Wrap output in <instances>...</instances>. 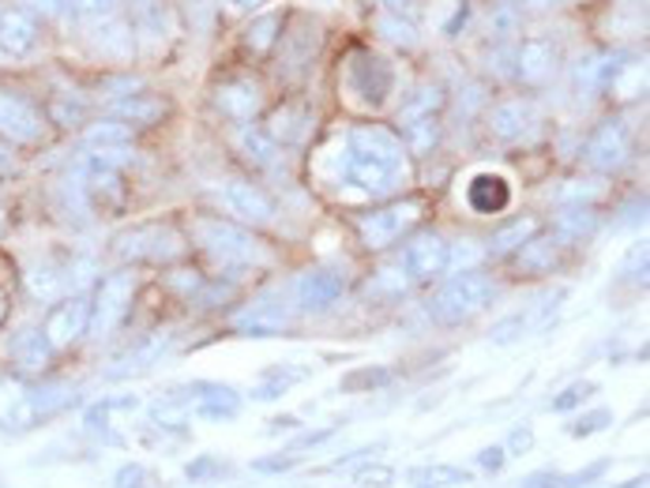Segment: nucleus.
Segmentation results:
<instances>
[{"mask_svg":"<svg viewBox=\"0 0 650 488\" xmlns=\"http://www.w3.org/2000/svg\"><path fill=\"white\" fill-rule=\"evenodd\" d=\"M203 387V398H200V414L207 417V421H226V417L238 414L241 398L230 391V387H214V384H200Z\"/></svg>","mask_w":650,"mask_h":488,"instance_id":"obj_29","label":"nucleus"},{"mask_svg":"<svg viewBox=\"0 0 650 488\" xmlns=\"http://www.w3.org/2000/svg\"><path fill=\"white\" fill-rule=\"evenodd\" d=\"M402 143L410 155L426 158L429 151H437L440 143V125L437 117H418V121H402Z\"/></svg>","mask_w":650,"mask_h":488,"instance_id":"obj_27","label":"nucleus"},{"mask_svg":"<svg viewBox=\"0 0 650 488\" xmlns=\"http://www.w3.org/2000/svg\"><path fill=\"white\" fill-rule=\"evenodd\" d=\"M46 132V117L31 98L0 87V139L12 143H38Z\"/></svg>","mask_w":650,"mask_h":488,"instance_id":"obj_7","label":"nucleus"},{"mask_svg":"<svg viewBox=\"0 0 650 488\" xmlns=\"http://www.w3.org/2000/svg\"><path fill=\"white\" fill-rule=\"evenodd\" d=\"M49 357V342L42 331H23L16 335L12 342V361L23 368V372H34V368H42Z\"/></svg>","mask_w":650,"mask_h":488,"instance_id":"obj_28","label":"nucleus"},{"mask_svg":"<svg viewBox=\"0 0 650 488\" xmlns=\"http://www.w3.org/2000/svg\"><path fill=\"white\" fill-rule=\"evenodd\" d=\"M214 106H219L222 117L244 125V121H252V117L260 113L263 91H260V83H252V79H230V83L214 87Z\"/></svg>","mask_w":650,"mask_h":488,"instance_id":"obj_13","label":"nucleus"},{"mask_svg":"<svg viewBox=\"0 0 650 488\" xmlns=\"http://www.w3.org/2000/svg\"><path fill=\"white\" fill-rule=\"evenodd\" d=\"M154 421L162 428H173V432H181L184 428V402L181 398H166V402L154 406Z\"/></svg>","mask_w":650,"mask_h":488,"instance_id":"obj_41","label":"nucleus"},{"mask_svg":"<svg viewBox=\"0 0 650 488\" xmlns=\"http://www.w3.org/2000/svg\"><path fill=\"white\" fill-rule=\"evenodd\" d=\"M293 466V458H263V462H256V470H290Z\"/></svg>","mask_w":650,"mask_h":488,"instance_id":"obj_51","label":"nucleus"},{"mask_svg":"<svg viewBox=\"0 0 650 488\" xmlns=\"http://www.w3.org/2000/svg\"><path fill=\"white\" fill-rule=\"evenodd\" d=\"M481 466H486V470H492V474H497L500 466H504V451H500V447H492V451H481Z\"/></svg>","mask_w":650,"mask_h":488,"instance_id":"obj_50","label":"nucleus"},{"mask_svg":"<svg viewBox=\"0 0 650 488\" xmlns=\"http://www.w3.org/2000/svg\"><path fill=\"white\" fill-rule=\"evenodd\" d=\"M293 380H301V372H286V376H279V372H271L268 380H263V387L256 391V398H279L286 387H290Z\"/></svg>","mask_w":650,"mask_h":488,"instance_id":"obj_43","label":"nucleus"},{"mask_svg":"<svg viewBox=\"0 0 650 488\" xmlns=\"http://www.w3.org/2000/svg\"><path fill=\"white\" fill-rule=\"evenodd\" d=\"M534 233H538V222H534V218H519V222H508L504 229H497V233L489 237L486 252H489V256L519 252V248H523Z\"/></svg>","mask_w":650,"mask_h":488,"instance_id":"obj_26","label":"nucleus"},{"mask_svg":"<svg viewBox=\"0 0 650 488\" xmlns=\"http://www.w3.org/2000/svg\"><path fill=\"white\" fill-rule=\"evenodd\" d=\"M83 113H87V106L80 102V98H72V94H57L53 102H49V117H53L57 125H80L83 121Z\"/></svg>","mask_w":650,"mask_h":488,"instance_id":"obj_39","label":"nucleus"},{"mask_svg":"<svg viewBox=\"0 0 650 488\" xmlns=\"http://www.w3.org/2000/svg\"><path fill=\"white\" fill-rule=\"evenodd\" d=\"M421 215V199H402V203H391V207H380V211H369L358 218V233H361V245L369 248V252H380V248L396 245L407 229L418 222Z\"/></svg>","mask_w":650,"mask_h":488,"instance_id":"obj_4","label":"nucleus"},{"mask_svg":"<svg viewBox=\"0 0 650 488\" xmlns=\"http://www.w3.org/2000/svg\"><path fill=\"white\" fill-rule=\"evenodd\" d=\"M602 425H609V410H598V414H587L579 425H571V436H590V432H598Z\"/></svg>","mask_w":650,"mask_h":488,"instance_id":"obj_47","label":"nucleus"},{"mask_svg":"<svg viewBox=\"0 0 650 488\" xmlns=\"http://www.w3.org/2000/svg\"><path fill=\"white\" fill-rule=\"evenodd\" d=\"M377 34L380 38H388V42H396V46H418V27H413V19L407 16H399V12H380L377 16Z\"/></svg>","mask_w":650,"mask_h":488,"instance_id":"obj_33","label":"nucleus"},{"mask_svg":"<svg viewBox=\"0 0 650 488\" xmlns=\"http://www.w3.org/2000/svg\"><path fill=\"white\" fill-rule=\"evenodd\" d=\"M587 162L594 169H602V173H613L632 158V136H628L624 121H606L598 125V132L587 139Z\"/></svg>","mask_w":650,"mask_h":488,"instance_id":"obj_10","label":"nucleus"},{"mask_svg":"<svg viewBox=\"0 0 650 488\" xmlns=\"http://www.w3.org/2000/svg\"><path fill=\"white\" fill-rule=\"evenodd\" d=\"M286 323H290V316H286V308H282V305H274V301H256V305H249V308H244V312L238 316V331L256 335V338L279 335Z\"/></svg>","mask_w":650,"mask_h":488,"instance_id":"obj_22","label":"nucleus"},{"mask_svg":"<svg viewBox=\"0 0 650 488\" xmlns=\"http://www.w3.org/2000/svg\"><path fill=\"white\" fill-rule=\"evenodd\" d=\"M87 323H91V301H87L83 293L64 297V301L49 312V320L42 327L49 350H64V346H72L76 338L87 335Z\"/></svg>","mask_w":650,"mask_h":488,"instance_id":"obj_9","label":"nucleus"},{"mask_svg":"<svg viewBox=\"0 0 650 488\" xmlns=\"http://www.w3.org/2000/svg\"><path fill=\"white\" fill-rule=\"evenodd\" d=\"M399 177H402L399 158H383V155L361 151V147H350L347 151V181L358 185L361 192L391 196L399 188Z\"/></svg>","mask_w":650,"mask_h":488,"instance_id":"obj_5","label":"nucleus"},{"mask_svg":"<svg viewBox=\"0 0 650 488\" xmlns=\"http://www.w3.org/2000/svg\"><path fill=\"white\" fill-rule=\"evenodd\" d=\"M117 256L124 260H147V263H173L184 256V237L170 222H147L117 237Z\"/></svg>","mask_w":650,"mask_h":488,"instance_id":"obj_3","label":"nucleus"},{"mask_svg":"<svg viewBox=\"0 0 650 488\" xmlns=\"http://www.w3.org/2000/svg\"><path fill=\"white\" fill-rule=\"evenodd\" d=\"M132 293H136V278L128 271L110 275L102 286H98V297L91 305V323H87L94 338H106L121 327V320L128 316V305H132Z\"/></svg>","mask_w":650,"mask_h":488,"instance_id":"obj_6","label":"nucleus"},{"mask_svg":"<svg viewBox=\"0 0 650 488\" xmlns=\"http://www.w3.org/2000/svg\"><path fill=\"white\" fill-rule=\"evenodd\" d=\"M27 282H31V293L42 297V301H57V297L68 290V275L53 263H38L34 271L27 275Z\"/></svg>","mask_w":650,"mask_h":488,"instance_id":"obj_31","label":"nucleus"},{"mask_svg":"<svg viewBox=\"0 0 650 488\" xmlns=\"http://www.w3.org/2000/svg\"><path fill=\"white\" fill-rule=\"evenodd\" d=\"M117 488H147V470L143 466H124L121 474H117Z\"/></svg>","mask_w":650,"mask_h":488,"instance_id":"obj_46","label":"nucleus"},{"mask_svg":"<svg viewBox=\"0 0 650 488\" xmlns=\"http://www.w3.org/2000/svg\"><path fill=\"white\" fill-rule=\"evenodd\" d=\"M557 485H560L557 477H549V474H534L523 488H557Z\"/></svg>","mask_w":650,"mask_h":488,"instance_id":"obj_54","label":"nucleus"},{"mask_svg":"<svg viewBox=\"0 0 650 488\" xmlns=\"http://www.w3.org/2000/svg\"><path fill=\"white\" fill-rule=\"evenodd\" d=\"M489 125L500 139L516 143V139H527L541 125V113L530 98H508V102H500L497 109H492Z\"/></svg>","mask_w":650,"mask_h":488,"instance_id":"obj_14","label":"nucleus"},{"mask_svg":"<svg viewBox=\"0 0 650 488\" xmlns=\"http://www.w3.org/2000/svg\"><path fill=\"white\" fill-rule=\"evenodd\" d=\"M350 87L366 98L369 106H383L391 94V68L377 53H353L350 57Z\"/></svg>","mask_w":650,"mask_h":488,"instance_id":"obj_11","label":"nucleus"},{"mask_svg":"<svg viewBox=\"0 0 650 488\" xmlns=\"http://www.w3.org/2000/svg\"><path fill=\"white\" fill-rule=\"evenodd\" d=\"M391 477H396V474H391L388 466H366V470L358 474V481L372 485V488H383V485H391Z\"/></svg>","mask_w":650,"mask_h":488,"instance_id":"obj_48","label":"nucleus"},{"mask_svg":"<svg viewBox=\"0 0 650 488\" xmlns=\"http://www.w3.org/2000/svg\"><path fill=\"white\" fill-rule=\"evenodd\" d=\"M444 106V91L440 87H421L418 94L402 106V121H418V117H432L437 109Z\"/></svg>","mask_w":650,"mask_h":488,"instance_id":"obj_36","label":"nucleus"},{"mask_svg":"<svg viewBox=\"0 0 650 488\" xmlns=\"http://www.w3.org/2000/svg\"><path fill=\"white\" fill-rule=\"evenodd\" d=\"M377 4H383V12H399V16H407L413 0H377Z\"/></svg>","mask_w":650,"mask_h":488,"instance_id":"obj_53","label":"nucleus"},{"mask_svg":"<svg viewBox=\"0 0 650 488\" xmlns=\"http://www.w3.org/2000/svg\"><path fill=\"white\" fill-rule=\"evenodd\" d=\"M83 192L91 196V203L98 207V211H121L124 207V185H121V173H117V169H94L91 166Z\"/></svg>","mask_w":650,"mask_h":488,"instance_id":"obj_23","label":"nucleus"},{"mask_svg":"<svg viewBox=\"0 0 650 488\" xmlns=\"http://www.w3.org/2000/svg\"><path fill=\"white\" fill-rule=\"evenodd\" d=\"M4 316H8V290L0 286V323H4Z\"/></svg>","mask_w":650,"mask_h":488,"instance_id":"obj_55","label":"nucleus"},{"mask_svg":"<svg viewBox=\"0 0 650 488\" xmlns=\"http://www.w3.org/2000/svg\"><path fill=\"white\" fill-rule=\"evenodd\" d=\"M467 199H470V207L481 211V215H500L508 207L511 192H508V185L500 181V177H478V181L467 188Z\"/></svg>","mask_w":650,"mask_h":488,"instance_id":"obj_25","label":"nucleus"},{"mask_svg":"<svg viewBox=\"0 0 650 488\" xmlns=\"http://www.w3.org/2000/svg\"><path fill=\"white\" fill-rule=\"evenodd\" d=\"M418 481H429L421 488H462V485H470V474L456 470V466H429V470L418 474Z\"/></svg>","mask_w":650,"mask_h":488,"instance_id":"obj_37","label":"nucleus"},{"mask_svg":"<svg viewBox=\"0 0 650 488\" xmlns=\"http://www.w3.org/2000/svg\"><path fill=\"white\" fill-rule=\"evenodd\" d=\"M0 166H8V151H4V147H0Z\"/></svg>","mask_w":650,"mask_h":488,"instance_id":"obj_57","label":"nucleus"},{"mask_svg":"<svg viewBox=\"0 0 650 488\" xmlns=\"http://www.w3.org/2000/svg\"><path fill=\"white\" fill-rule=\"evenodd\" d=\"M64 8H68L72 16L98 19V16H110V12H113V0H64Z\"/></svg>","mask_w":650,"mask_h":488,"instance_id":"obj_42","label":"nucleus"},{"mask_svg":"<svg viewBox=\"0 0 650 488\" xmlns=\"http://www.w3.org/2000/svg\"><path fill=\"white\" fill-rule=\"evenodd\" d=\"M113 117L124 125H136V128H151L170 117V102L159 94H121L113 98Z\"/></svg>","mask_w":650,"mask_h":488,"instance_id":"obj_19","label":"nucleus"},{"mask_svg":"<svg viewBox=\"0 0 650 488\" xmlns=\"http://www.w3.org/2000/svg\"><path fill=\"white\" fill-rule=\"evenodd\" d=\"M492 301V282L478 271H459L451 275L440 293L432 297V320L437 323H467L470 316H478L481 308Z\"/></svg>","mask_w":650,"mask_h":488,"instance_id":"obj_1","label":"nucleus"},{"mask_svg":"<svg viewBox=\"0 0 650 488\" xmlns=\"http://www.w3.org/2000/svg\"><path fill=\"white\" fill-rule=\"evenodd\" d=\"M23 4L38 16H57L64 8V0H23Z\"/></svg>","mask_w":650,"mask_h":488,"instance_id":"obj_49","label":"nucleus"},{"mask_svg":"<svg viewBox=\"0 0 650 488\" xmlns=\"http://www.w3.org/2000/svg\"><path fill=\"white\" fill-rule=\"evenodd\" d=\"M594 226H598V218L590 207H571V211L560 215V233H568V237H590Z\"/></svg>","mask_w":650,"mask_h":488,"instance_id":"obj_38","label":"nucleus"},{"mask_svg":"<svg viewBox=\"0 0 650 488\" xmlns=\"http://www.w3.org/2000/svg\"><path fill=\"white\" fill-rule=\"evenodd\" d=\"M233 4H241V8H252V4H260V0H233Z\"/></svg>","mask_w":650,"mask_h":488,"instance_id":"obj_56","label":"nucleus"},{"mask_svg":"<svg viewBox=\"0 0 650 488\" xmlns=\"http://www.w3.org/2000/svg\"><path fill=\"white\" fill-rule=\"evenodd\" d=\"M38 421L31 395L23 391L16 380L0 376V428H31Z\"/></svg>","mask_w":650,"mask_h":488,"instance_id":"obj_21","label":"nucleus"},{"mask_svg":"<svg viewBox=\"0 0 650 488\" xmlns=\"http://www.w3.org/2000/svg\"><path fill=\"white\" fill-rule=\"evenodd\" d=\"M557 46L549 38H527L523 46L516 49V79L527 87H541L557 76Z\"/></svg>","mask_w":650,"mask_h":488,"instance_id":"obj_12","label":"nucleus"},{"mask_svg":"<svg viewBox=\"0 0 650 488\" xmlns=\"http://www.w3.org/2000/svg\"><path fill=\"white\" fill-rule=\"evenodd\" d=\"M274 143H304L312 136V109L304 102H282L263 128Z\"/></svg>","mask_w":650,"mask_h":488,"instance_id":"obj_17","label":"nucleus"},{"mask_svg":"<svg viewBox=\"0 0 650 488\" xmlns=\"http://www.w3.org/2000/svg\"><path fill=\"white\" fill-rule=\"evenodd\" d=\"M628 57L620 49H598V53H587L583 61L576 64V87L587 94L606 91L609 83H617V76L624 72Z\"/></svg>","mask_w":650,"mask_h":488,"instance_id":"obj_15","label":"nucleus"},{"mask_svg":"<svg viewBox=\"0 0 650 488\" xmlns=\"http://www.w3.org/2000/svg\"><path fill=\"white\" fill-rule=\"evenodd\" d=\"M238 147L244 151V158H252L256 166H271V158L279 155V151H274V139L263 132V128H241Z\"/></svg>","mask_w":650,"mask_h":488,"instance_id":"obj_35","label":"nucleus"},{"mask_svg":"<svg viewBox=\"0 0 650 488\" xmlns=\"http://www.w3.org/2000/svg\"><path fill=\"white\" fill-rule=\"evenodd\" d=\"M38 46V23L23 8H8L0 12V49L8 57H27Z\"/></svg>","mask_w":650,"mask_h":488,"instance_id":"obj_18","label":"nucleus"},{"mask_svg":"<svg viewBox=\"0 0 650 488\" xmlns=\"http://www.w3.org/2000/svg\"><path fill=\"white\" fill-rule=\"evenodd\" d=\"M590 391H594V387H590V384H576V387H568V391L560 395L557 402H553V410H557V414L571 410V406H579V402H583V398H587Z\"/></svg>","mask_w":650,"mask_h":488,"instance_id":"obj_45","label":"nucleus"},{"mask_svg":"<svg viewBox=\"0 0 650 488\" xmlns=\"http://www.w3.org/2000/svg\"><path fill=\"white\" fill-rule=\"evenodd\" d=\"M222 203L230 215L244 218V222H271L274 215V203L268 192H260L256 185L249 181H230L222 188Z\"/></svg>","mask_w":650,"mask_h":488,"instance_id":"obj_16","label":"nucleus"},{"mask_svg":"<svg viewBox=\"0 0 650 488\" xmlns=\"http://www.w3.org/2000/svg\"><path fill=\"white\" fill-rule=\"evenodd\" d=\"M530 440H534V436H530V428H519V432H511V451H527Z\"/></svg>","mask_w":650,"mask_h":488,"instance_id":"obj_52","label":"nucleus"},{"mask_svg":"<svg viewBox=\"0 0 650 488\" xmlns=\"http://www.w3.org/2000/svg\"><path fill=\"white\" fill-rule=\"evenodd\" d=\"M451 263V248L437 229H426L413 241L402 248V271H407L413 282H429V278L444 275Z\"/></svg>","mask_w":650,"mask_h":488,"instance_id":"obj_8","label":"nucleus"},{"mask_svg":"<svg viewBox=\"0 0 650 488\" xmlns=\"http://www.w3.org/2000/svg\"><path fill=\"white\" fill-rule=\"evenodd\" d=\"M166 346H170V335H154L151 342L147 346H140V350L132 353V365H124V368H117L113 376H121V372H128V368H132V372H140V368H147V365H154L159 361V357L166 353Z\"/></svg>","mask_w":650,"mask_h":488,"instance_id":"obj_40","label":"nucleus"},{"mask_svg":"<svg viewBox=\"0 0 650 488\" xmlns=\"http://www.w3.org/2000/svg\"><path fill=\"white\" fill-rule=\"evenodd\" d=\"M196 237H200L203 252L219 267H252L263 260V248L249 229L219 222V218H203L196 226Z\"/></svg>","mask_w":650,"mask_h":488,"instance_id":"obj_2","label":"nucleus"},{"mask_svg":"<svg viewBox=\"0 0 650 488\" xmlns=\"http://www.w3.org/2000/svg\"><path fill=\"white\" fill-rule=\"evenodd\" d=\"M516 256H519V267H523V271L549 275V267L557 263V241H534V237H530Z\"/></svg>","mask_w":650,"mask_h":488,"instance_id":"obj_34","label":"nucleus"},{"mask_svg":"<svg viewBox=\"0 0 650 488\" xmlns=\"http://www.w3.org/2000/svg\"><path fill=\"white\" fill-rule=\"evenodd\" d=\"M342 290H347V278L339 271H309V275H301V282H298V297L309 312L331 308L342 297Z\"/></svg>","mask_w":650,"mask_h":488,"instance_id":"obj_20","label":"nucleus"},{"mask_svg":"<svg viewBox=\"0 0 650 488\" xmlns=\"http://www.w3.org/2000/svg\"><path fill=\"white\" fill-rule=\"evenodd\" d=\"M279 31H282L279 16H260L256 23H249V31H244V49L256 57L271 53V49L279 46Z\"/></svg>","mask_w":650,"mask_h":488,"instance_id":"obj_30","label":"nucleus"},{"mask_svg":"<svg viewBox=\"0 0 650 488\" xmlns=\"http://www.w3.org/2000/svg\"><path fill=\"white\" fill-rule=\"evenodd\" d=\"M391 380V372H383V368H377V372H353V376H347V391H358V387H383Z\"/></svg>","mask_w":650,"mask_h":488,"instance_id":"obj_44","label":"nucleus"},{"mask_svg":"<svg viewBox=\"0 0 650 488\" xmlns=\"http://www.w3.org/2000/svg\"><path fill=\"white\" fill-rule=\"evenodd\" d=\"M83 143L91 151H102V147H128L132 143V128L124 121H98L83 132Z\"/></svg>","mask_w":650,"mask_h":488,"instance_id":"obj_32","label":"nucleus"},{"mask_svg":"<svg viewBox=\"0 0 650 488\" xmlns=\"http://www.w3.org/2000/svg\"><path fill=\"white\" fill-rule=\"evenodd\" d=\"M91 46L102 57H113V61H128V57H132V27L121 23V19H106L102 27H94Z\"/></svg>","mask_w":650,"mask_h":488,"instance_id":"obj_24","label":"nucleus"}]
</instances>
